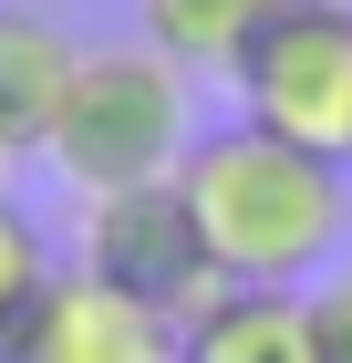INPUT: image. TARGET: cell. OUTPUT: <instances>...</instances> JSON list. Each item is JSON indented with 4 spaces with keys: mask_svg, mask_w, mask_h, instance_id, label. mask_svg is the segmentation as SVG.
Returning <instances> with one entry per match:
<instances>
[{
    "mask_svg": "<svg viewBox=\"0 0 352 363\" xmlns=\"http://www.w3.org/2000/svg\"><path fill=\"white\" fill-rule=\"evenodd\" d=\"M176 187H187V218L228 291H311L352 228L342 156H311L270 125H208Z\"/></svg>",
    "mask_w": 352,
    "mask_h": 363,
    "instance_id": "6da1fadb",
    "label": "cell"
},
{
    "mask_svg": "<svg viewBox=\"0 0 352 363\" xmlns=\"http://www.w3.org/2000/svg\"><path fill=\"white\" fill-rule=\"evenodd\" d=\"M187 73L145 42H83L73 84H62V114H52V145L42 167H62L73 197H114V187H156V177L187 167Z\"/></svg>",
    "mask_w": 352,
    "mask_h": 363,
    "instance_id": "7a4b0ae2",
    "label": "cell"
},
{
    "mask_svg": "<svg viewBox=\"0 0 352 363\" xmlns=\"http://www.w3.org/2000/svg\"><path fill=\"white\" fill-rule=\"evenodd\" d=\"M228 94L239 125H270L352 167V0H270V21L228 62Z\"/></svg>",
    "mask_w": 352,
    "mask_h": 363,
    "instance_id": "3957f363",
    "label": "cell"
},
{
    "mask_svg": "<svg viewBox=\"0 0 352 363\" xmlns=\"http://www.w3.org/2000/svg\"><path fill=\"white\" fill-rule=\"evenodd\" d=\"M83 270L104 280V291H125V301H145L156 322H176V333L228 291L217 259H208V239H197V218H187V187L176 177L83 197Z\"/></svg>",
    "mask_w": 352,
    "mask_h": 363,
    "instance_id": "277c9868",
    "label": "cell"
},
{
    "mask_svg": "<svg viewBox=\"0 0 352 363\" xmlns=\"http://www.w3.org/2000/svg\"><path fill=\"white\" fill-rule=\"evenodd\" d=\"M0 363H176V322L104 291L93 270H52L31 311L0 333Z\"/></svg>",
    "mask_w": 352,
    "mask_h": 363,
    "instance_id": "5b68a950",
    "label": "cell"
},
{
    "mask_svg": "<svg viewBox=\"0 0 352 363\" xmlns=\"http://www.w3.org/2000/svg\"><path fill=\"white\" fill-rule=\"evenodd\" d=\"M73 62H83V42L52 21V11H21V0H0V167L52 145V114H62V84H73Z\"/></svg>",
    "mask_w": 352,
    "mask_h": 363,
    "instance_id": "8992f818",
    "label": "cell"
},
{
    "mask_svg": "<svg viewBox=\"0 0 352 363\" xmlns=\"http://www.w3.org/2000/svg\"><path fill=\"white\" fill-rule=\"evenodd\" d=\"M176 363H311V301L300 291H217L176 333Z\"/></svg>",
    "mask_w": 352,
    "mask_h": 363,
    "instance_id": "52a82bcc",
    "label": "cell"
},
{
    "mask_svg": "<svg viewBox=\"0 0 352 363\" xmlns=\"http://www.w3.org/2000/svg\"><path fill=\"white\" fill-rule=\"evenodd\" d=\"M259 21H270V0H135L145 52H166L176 73H228Z\"/></svg>",
    "mask_w": 352,
    "mask_h": 363,
    "instance_id": "ba28073f",
    "label": "cell"
},
{
    "mask_svg": "<svg viewBox=\"0 0 352 363\" xmlns=\"http://www.w3.org/2000/svg\"><path fill=\"white\" fill-rule=\"evenodd\" d=\"M42 280H52V239H42V218H31L21 197H0V333L31 311Z\"/></svg>",
    "mask_w": 352,
    "mask_h": 363,
    "instance_id": "9c48e42d",
    "label": "cell"
},
{
    "mask_svg": "<svg viewBox=\"0 0 352 363\" xmlns=\"http://www.w3.org/2000/svg\"><path fill=\"white\" fill-rule=\"evenodd\" d=\"M300 301H311V363H352V270L311 280Z\"/></svg>",
    "mask_w": 352,
    "mask_h": 363,
    "instance_id": "30bf717a",
    "label": "cell"
}]
</instances>
